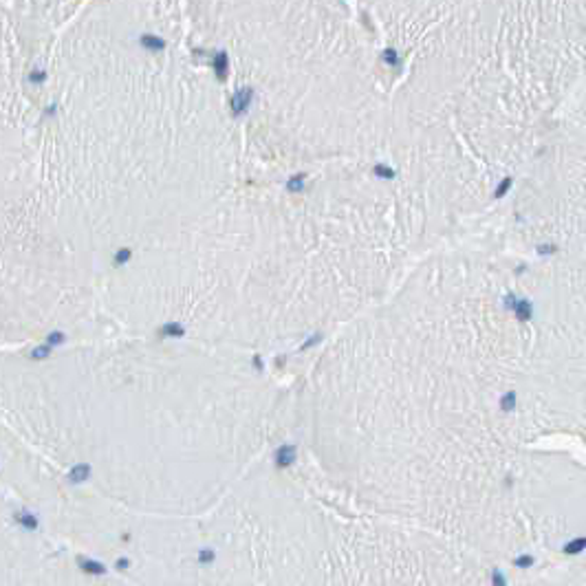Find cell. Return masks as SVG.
<instances>
[{
    "mask_svg": "<svg viewBox=\"0 0 586 586\" xmlns=\"http://www.w3.org/2000/svg\"><path fill=\"white\" fill-rule=\"evenodd\" d=\"M439 568L432 546L390 520L287 498L201 524V586H441Z\"/></svg>",
    "mask_w": 586,
    "mask_h": 586,
    "instance_id": "obj_1",
    "label": "cell"
},
{
    "mask_svg": "<svg viewBox=\"0 0 586 586\" xmlns=\"http://www.w3.org/2000/svg\"><path fill=\"white\" fill-rule=\"evenodd\" d=\"M0 586H139L95 560L45 538L24 507L2 529Z\"/></svg>",
    "mask_w": 586,
    "mask_h": 586,
    "instance_id": "obj_2",
    "label": "cell"
},
{
    "mask_svg": "<svg viewBox=\"0 0 586 586\" xmlns=\"http://www.w3.org/2000/svg\"><path fill=\"white\" fill-rule=\"evenodd\" d=\"M584 551H586V536H575L562 544V553L568 555V558H577Z\"/></svg>",
    "mask_w": 586,
    "mask_h": 586,
    "instance_id": "obj_3",
    "label": "cell"
},
{
    "mask_svg": "<svg viewBox=\"0 0 586 586\" xmlns=\"http://www.w3.org/2000/svg\"><path fill=\"white\" fill-rule=\"evenodd\" d=\"M511 564H514L516 568H520V571H524V568H531L533 564H536V555L529 553V551H522V553L514 555V560H511Z\"/></svg>",
    "mask_w": 586,
    "mask_h": 586,
    "instance_id": "obj_4",
    "label": "cell"
},
{
    "mask_svg": "<svg viewBox=\"0 0 586 586\" xmlns=\"http://www.w3.org/2000/svg\"><path fill=\"white\" fill-rule=\"evenodd\" d=\"M489 586H509V577L500 566H494L489 571Z\"/></svg>",
    "mask_w": 586,
    "mask_h": 586,
    "instance_id": "obj_5",
    "label": "cell"
},
{
    "mask_svg": "<svg viewBox=\"0 0 586 586\" xmlns=\"http://www.w3.org/2000/svg\"><path fill=\"white\" fill-rule=\"evenodd\" d=\"M141 45H150L152 49H163V40H157V38H150V36L141 38Z\"/></svg>",
    "mask_w": 586,
    "mask_h": 586,
    "instance_id": "obj_6",
    "label": "cell"
},
{
    "mask_svg": "<svg viewBox=\"0 0 586 586\" xmlns=\"http://www.w3.org/2000/svg\"><path fill=\"white\" fill-rule=\"evenodd\" d=\"M223 68H225V55L218 53V58H216V71H218V77H223Z\"/></svg>",
    "mask_w": 586,
    "mask_h": 586,
    "instance_id": "obj_7",
    "label": "cell"
}]
</instances>
